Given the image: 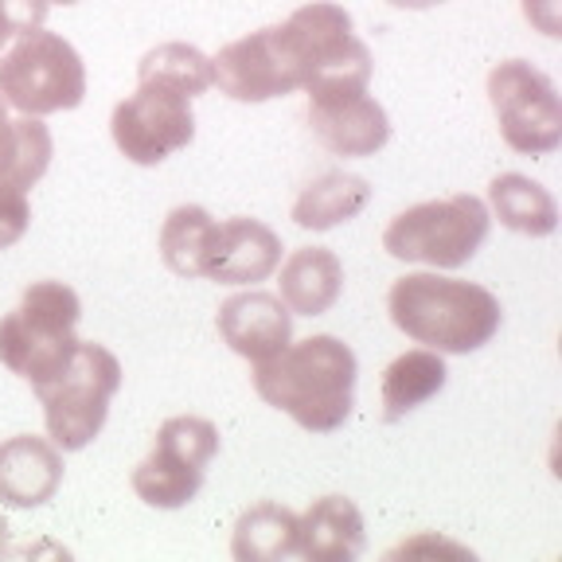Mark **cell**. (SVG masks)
<instances>
[{
	"label": "cell",
	"mask_w": 562,
	"mask_h": 562,
	"mask_svg": "<svg viewBox=\"0 0 562 562\" xmlns=\"http://www.w3.org/2000/svg\"><path fill=\"white\" fill-rule=\"evenodd\" d=\"M0 4H4V12H9L12 32L16 35H27V32H35V27H44L47 9H52V0H0Z\"/></svg>",
	"instance_id": "25"
},
{
	"label": "cell",
	"mask_w": 562,
	"mask_h": 562,
	"mask_svg": "<svg viewBox=\"0 0 562 562\" xmlns=\"http://www.w3.org/2000/svg\"><path fill=\"white\" fill-rule=\"evenodd\" d=\"M215 453H220L215 422L195 418V414H176L157 430L153 453L133 469V492L149 508H184L203 488V476H207Z\"/></svg>",
	"instance_id": "7"
},
{
	"label": "cell",
	"mask_w": 562,
	"mask_h": 562,
	"mask_svg": "<svg viewBox=\"0 0 562 562\" xmlns=\"http://www.w3.org/2000/svg\"><path fill=\"white\" fill-rule=\"evenodd\" d=\"M492 227V215L484 200L469 192L426 200L406 207L403 215L386 223L383 250L398 262H422L434 270H457L473 262Z\"/></svg>",
	"instance_id": "5"
},
{
	"label": "cell",
	"mask_w": 562,
	"mask_h": 562,
	"mask_svg": "<svg viewBox=\"0 0 562 562\" xmlns=\"http://www.w3.org/2000/svg\"><path fill=\"white\" fill-rule=\"evenodd\" d=\"M308 125L336 157H375L391 140V117L368 90L308 98Z\"/></svg>",
	"instance_id": "11"
},
{
	"label": "cell",
	"mask_w": 562,
	"mask_h": 562,
	"mask_svg": "<svg viewBox=\"0 0 562 562\" xmlns=\"http://www.w3.org/2000/svg\"><path fill=\"white\" fill-rule=\"evenodd\" d=\"M360 363L340 336H308L255 363V391L266 406L290 414L308 434H336L356 406Z\"/></svg>",
	"instance_id": "1"
},
{
	"label": "cell",
	"mask_w": 562,
	"mask_h": 562,
	"mask_svg": "<svg viewBox=\"0 0 562 562\" xmlns=\"http://www.w3.org/2000/svg\"><path fill=\"white\" fill-rule=\"evenodd\" d=\"M488 102L508 149L547 157L562 145V102L554 82L527 59H504L488 75Z\"/></svg>",
	"instance_id": "8"
},
{
	"label": "cell",
	"mask_w": 562,
	"mask_h": 562,
	"mask_svg": "<svg viewBox=\"0 0 562 562\" xmlns=\"http://www.w3.org/2000/svg\"><path fill=\"white\" fill-rule=\"evenodd\" d=\"M386 313L403 336L441 356H469L501 333V297L476 281L406 273L386 293Z\"/></svg>",
	"instance_id": "2"
},
{
	"label": "cell",
	"mask_w": 562,
	"mask_h": 562,
	"mask_svg": "<svg viewBox=\"0 0 562 562\" xmlns=\"http://www.w3.org/2000/svg\"><path fill=\"white\" fill-rule=\"evenodd\" d=\"M12 20H9V12H4V4H0V52H4V44H9L12 40Z\"/></svg>",
	"instance_id": "29"
},
{
	"label": "cell",
	"mask_w": 562,
	"mask_h": 562,
	"mask_svg": "<svg viewBox=\"0 0 562 562\" xmlns=\"http://www.w3.org/2000/svg\"><path fill=\"white\" fill-rule=\"evenodd\" d=\"M82 301L63 281H32L20 305L0 316V363L32 386L47 383L79 344Z\"/></svg>",
	"instance_id": "3"
},
{
	"label": "cell",
	"mask_w": 562,
	"mask_h": 562,
	"mask_svg": "<svg viewBox=\"0 0 562 562\" xmlns=\"http://www.w3.org/2000/svg\"><path fill=\"white\" fill-rule=\"evenodd\" d=\"M488 203L496 211V220L508 231H516V235L547 238L559 227V203L531 176H519V172L496 176L488 184Z\"/></svg>",
	"instance_id": "19"
},
{
	"label": "cell",
	"mask_w": 562,
	"mask_h": 562,
	"mask_svg": "<svg viewBox=\"0 0 562 562\" xmlns=\"http://www.w3.org/2000/svg\"><path fill=\"white\" fill-rule=\"evenodd\" d=\"M446 379L449 371L446 360H441V351L434 348L403 351L383 371V422H403L422 403H430L441 386H446Z\"/></svg>",
	"instance_id": "17"
},
{
	"label": "cell",
	"mask_w": 562,
	"mask_h": 562,
	"mask_svg": "<svg viewBox=\"0 0 562 562\" xmlns=\"http://www.w3.org/2000/svg\"><path fill=\"white\" fill-rule=\"evenodd\" d=\"M411 551H449V554H469L465 547H453V543H434V539H414V543H403L395 554H411Z\"/></svg>",
	"instance_id": "27"
},
{
	"label": "cell",
	"mask_w": 562,
	"mask_h": 562,
	"mask_svg": "<svg viewBox=\"0 0 562 562\" xmlns=\"http://www.w3.org/2000/svg\"><path fill=\"white\" fill-rule=\"evenodd\" d=\"M110 133H114V145L125 160L153 168L192 145V98H184L172 87H160V82H137V90L114 105Z\"/></svg>",
	"instance_id": "9"
},
{
	"label": "cell",
	"mask_w": 562,
	"mask_h": 562,
	"mask_svg": "<svg viewBox=\"0 0 562 562\" xmlns=\"http://www.w3.org/2000/svg\"><path fill=\"white\" fill-rule=\"evenodd\" d=\"M52 153V130L40 117H12L9 102L0 98V180L27 192L32 184L44 180Z\"/></svg>",
	"instance_id": "18"
},
{
	"label": "cell",
	"mask_w": 562,
	"mask_h": 562,
	"mask_svg": "<svg viewBox=\"0 0 562 562\" xmlns=\"http://www.w3.org/2000/svg\"><path fill=\"white\" fill-rule=\"evenodd\" d=\"M371 200V184L356 172H325L293 203V223L301 231H333L356 220Z\"/></svg>",
	"instance_id": "20"
},
{
	"label": "cell",
	"mask_w": 562,
	"mask_h": 562,
	"mask_svg": "<svg viewBox=\"0 0 562 562\" xmlns=\"http://www.w3.org/2000/svg\"><path fill=\"white\" fill-rule=\"evenodd\" d=\"M137 82H160V87L180 90L184 98H195L215 82L211 59L192 44H160L137 63Z\"/></svg>",
	"instance_id": "23"
},
{
	"label": "cell",
	"mask_w": 562,
	"mask_h": 562,
	"mask_svg": "<svg viewBox=\"0 0 562 562\" xmlns=\"http://www.w3.org/2000/svg\"><path fill=\"white\" fill-rule=\"evenodd\" d=\"M211 75L220 90L235 102H270L285 98L293 90H305V67L301 55L293 52L285 27H258L246 40L223 47L211 59Z\"/></svg>",
	"instance_id": "10"
},
{
	"label": "cell",
	"mask_w": 562,
	"mask_h": 562,
	"mask_svg": "<svg viewBox=\"0 0 562 562\" xmlns=\"http://www.w3.org/2000/svg\"><path fill=\"white\" fill-rule=\"evenodd\" d=\"M4 536H9V524H4V516H0V551H4Z\"/></svg>",
	"instance_id": "30"
},
{
	"label": "cell",
	"mask_w": 562,
	"mask_h": 562,
	"mask_svg": "<svg viewBox=\"0 0 562 562\" xmlns=\"http://www.w3.org/2000/svg\"><path fill=\"white\" fill-rule=\"evenodd\" d=\"M281 293L285 308L297 316H321L344 293V262L325 246H301L281 262Z\"/></svg>",
	"instance_id": "16"
},
{
	"label": "cell",
	"mask_w": 562,
	"mask_h": 562,
	"mask_svg": "<svg viewBox=\"0 0 562 562\" xmlns=\"http://www.w3.org/2000/svg\"><path fill=\"white\" fill-rule=\"evenodd\" d=\"M122 391V363L102 344L79 340L70 360L55 371L47 383L35 386V395L44 403L47 438L63 453H79L102 434L110 403Z\"/></svg>",
	"instance_id": "4"
},
{
	"label": "cell",
	"mask_w": 562,
	"mask_h": 562,
	"mask_svg": "<svg viewBox=\"0 0 562 562\" xmlns=\"http://www.w3.org/2000/svg\"><path fill=\"white\" fill-rule=\"evenodd\" d=\"M52 4H79V0H52Z\"/></svg>",
	"instance_id": "31"
},
{
	"label": "cell",
	"mask_w": 562,
	"mask_h": 562,
	"mask_svg": "<svg viewBox=\"0 0 562 562\" xmlns=\"http://www.w3.org/2000/svg\"><path fill=\"white\" fill-rule=\"evenodd\" d=\"M368 547L360 508L348 496H321L297 516V554L308 562H351Z\"/></svg>",
	"instance_id": "15"
},
{
	"label": "cell",
	"mask_w": 562,
	"mask_h": 562,
	"mask_svg": "<svg viewBox=\"0 0 562 562\" xmlns=\"http://www.w3.org/2000/svg\"><path fill=\"white\" fill-rule=\"evenodd\" d=\"M27 223H32V203L27 192L9 180H0V250H9L24 238Z\"/></svg>",
	"instance_id": "24"
},
{
	"label": "cell",
	"mask_w": 562,
	"mask_h": 562,
	"mask_svg": "<svg viewBox=\"0 0 562 562\" xmlns=\"http://www.w3.org/2000/svg\"><path fill=\"white\" fill-rule=\"evenodd\" d=\"M215 227L220 223L195 203H180V207L168 211L165 227H160V258L176 278H203L211 243H215Z\"/></svg>",
	"instance_id": "22"
},
{
	"label": "cell",
	"mask_w": 562,
	"mask_h": 562,
	"mask_svg": "<svg viewBox=\"0 0 562 562\" xmlns=\"http://www.w3.org/2000/svg\"><path fill=\"white\" fill-rule=\"evenodd\" d=\"M281 266V238L262 220H227L215 227L203 278L220 285H250L266 281Z\"/></svg>",
	"instance_id": "13"
},
{
	"label": "cell",
	"mask_w": 562,
	"mask_h": 562,
	"mask_svg": "<svg viewBox=\"0 0 562 562\" xmlns=\"http://www.w3.org/2000/svg\"><path fill=\"white\" fill-rule=\"evenodd\" d=\"M386 4H395V9L422 12V9H438V4H446V0H386Z\"/></svg>",
	"instance_id": "28"
},
{
	"label": "cell",
	"mask_w": 562,
	"mask_h": 562,
	"mask_svg": "<svg viewBox=\"0 0 562 562\" xmlns=\"http://www.w3.org/2000/svg\"><path fill=\"white\" fill-rule=\"evenodd\" d=\"M231 554L238 562H281L297 554V516L273 501L246 508L231 536Z\"/></svg>",
	"instance_id": "21"
},
{
	"label": "cell",
	"mask_w": 562,
	"mask_h": 562,
	"mask_svg": "<svg viewBox=\"0 0 562 562\" xmlns=\"http://www.w3.org/2000/svg\"><path fill=\"white\" fill-rule=\"evenodd\" d=\"M0 98L27 117L75 110L87 98L82 55L44 27L20 35L0 59Z\"/></svg>",
	"instance_id": "6"
},
{
	"label": "cell",
	"mask_w": 562,
	"mask_h": 562,
	"mask_svg": "<svg viewBox=\"0 0 562 562\" xmlns=\"http://www.w3.org/2000/svg\"><path fill=\"white\" fill-rule=\"evenodd\" d=\"M63 484V449L52 438L16 434L0 441V504L40 508Z\"/></svg>",
	"instance_id": "14"
},
{
	"label": "cell",
	"mask_w": 562,
	"mask_h": 562,
	"mask_svg": "<svg viewBox=\"0 0 562 562\" xmlns=\"http://www.w3.org/2000/svg\"><path fill=\"white\" fill-rule=\"evenodd\" d=\"M527 24L543 35H562V0H524Z\"/></svg>",
	"instance_id": "26"
},
{
	"label": "cell",
	"mask_w": 562,
	"mask_h": 562,
	"mask_svg": "<svg viewBox=\"0 0 562 562\" xmlns=\"http://www.w3.org/2000/svg\"><path fill=\"white\" fill-rule=\"evenodd\" d=\"M215 328L235 356L262 363L293 340V313L278 293L250 290L223 301L215 313Z\"/></svg>",
	"instance_id": "12"
}]
</instances>
